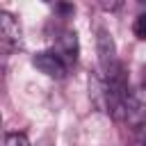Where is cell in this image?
<instances>
[{"label": "cell", "instance_id": "6da1fadb", "mask_svg": "<svg viewBox=\"0 0 146 146\" xmlns=\"http://www.w3.org/2000/svg\"><path fill=\"white\" fill-rule=\"evenodd\" d=\"M130 128H141L146 123V84H139L128 91L125 103H123V116H121Z\"/></svg>", "mask_w": 146, "mask_h": 146}, {"label": "cell", "instance_id": "7a4b0ae2", "mask_svg": "<svg viewBox=\"0 0 146 146\" xmlns=\"http://www.w3.org/2000/svg\"><path fill=\"white\" fill-rule=\"evenodd\" d=\"M96 50H98V64H100V71L103 75H110L112 71H116L121 64L116 59V46H114V39L112 34L100 27L98 34H96Z\"/></svg>", "mask_w": 146, "mask_h": 146}, {"label": "cell", "instance_id": "3957f363", "mask_svg": "<svg viewBox=\"0 0 146 146\" xmlns=\"http://www.w3.org/2000/svg\"><path fill=\"white\" fill-rule=\"evenodd\" d=\"M32 64L39 73H43L46 78H52V80H62L66 75V68L68 64L57 55V50H41L32 57Z\"/></svg>", "mask_w": 146, "mask_h": 146}, {"label": "cell", "instance_id": "277c9868", "mask_svg": "<svg viewBox=\"0 0 146 146\" xmlns=\"http://www.w3.org/2000/svg\"><path fill=\"white\" fill-rule=\"evenodd\" d=\"M0 41L5 48H14L21 41V25L9 11H0Z\"/></svg>", "mask_w": 146, "mask_h": 146}, {"label": "cell", "instance_id": "5b68a950", "mask_svg": "<svg viewBox=\"0 0 146 146\" xmlns=\"http://www.w3.org/2000/svg\"><path fill=\"white\" fill-rule=\"evenodd\" d=\"M57 55L66 62V64H75L78 62V34L66 30L59 36V46H57Z\"/></svg>", "mask_w": 146, "mask_h": 146}, {"label": "cell", "instance_id": "8992f818", "mask_svg": "<svg viewBox=\"0 0 146 146\" xmlns=\"http://www.w3.org/2000/svg\"><path fill=\"white\" fill-rule=\"evenodd\" d=\"M2 146H30V139L23 132H7Z\"/></svg>", "mask_w": 146, "mask_h": 146}, {"label": "cell", "instance_id": "52a82bcc", "mask_svg": "<svg viewBox=\"0 0 146 146\" xmlns=\"http://www.w3.org/2000/svg\"><path fill=\"white\" fill-rule=\"evenodd\" d=\"M135 34H137V39H141V41H146V11L144 14H139L137 16V21H135Z\"/></svg>", "mask_w": 146, "mask_h": 146}, {"label": "cell", "instance_id": "ba28073f", "mask_svg": "<svg viewBox=\"0 0 146 146\" xmlns=\"http://www.w3.org/2000/svg\"><path fill=\"white\" fill-rule=\"evenodd\" d=\"M144 146H146V139H144Z\"/></svg>", "mask_w": 146, "mask_h": 146}]
</instances>
